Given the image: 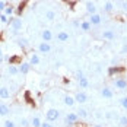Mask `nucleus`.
Here are the masks:
<instances>
[{"label":"nucleus","instance_id":"2eb2a0df","mask_svg":"<svg viewBox=\"0 0 127 127\" xmlns=\"http://www.w3.org/2000/svg\"><path fill=\"white\" fill-rule=\"evenodd\" d=\"M77 82H79V86L83 88V89H86L89 86V80H88V77L86 76H82L80 79H77Z\"/></svg>","mask_w":127,"mask_h":127},{"label":"nucleus","instance_id":"4c0bfd02","mask_svg":"<svg viewBox=\"0 0 127 127\" xmlns=\"http://www.w3.org/2000/svg\"><path fill=\"white\" fill-rule=\"evenodd\" d=\"M86 1H89V0H86Z\"/></svg>","mask_w":127,"mask_h":127},{"label":"nucleus","instance_id":"f3484780","mask_svg":"<svg viewBox=\"0 0 127 127\" xmlns=\"http://www.w3.org/2000/svg\"><path fill=\"white\" fill-rule=\"evenodd\" d=\"M80 29H82V31H85V32H88V31H91V22H89V21H82V22H80Z\"/></svg>","mask_w":127,"mask_h":127},{"label":"nucleus","instance_id":"9b49d317","mask_svg":"<svg viewBox=\"0 0 127 127\" xmlns=\"http://www.w3.org/2000/svg\"><path fill=\"white\" fill-rule=\"evenodd\" d=\"M41 37H42V41L50 42L51 39H53V34H51L50 29H44V31H42V34H41Z\"/></svg>","mask_w":127,"mask_h":127},{"label":"nucleus","instance_id":"f704fd0d","mask_svg":"<svg viewBox=\"0 0 127 127\" xmlns=\"http://www.w3.org/2000/svg\"><path fill=\"white\" fill-rule=\"evenodd\" d=\"M24 6H25V3H21V4H19V12L24 10Z\"/></svg>","mask_w":127,"mask_h":127},{"label":"nucleus","instance_id":"6ab92c4d","mask_svg":"<svg viewBox=\"0 0 127 127\" xmlns=\"http://www.w3.org/2000/svg\"><path fill=\"white\" fill-rule=\"evenodd\" d=\"M41 124H42V121L39 120L38 117H34V118L31 120V126L32 127H41Z\"/></svg>","mask_w":127,"mask_h":127},{"label":"nucleus","instance_id":"cd10ccee","mask_svg":"<svg viewBox=\"0 0 127 127\" xmlns=\"http://www.w3.org/2000/svg\"><path fill=\"white\" fill-rule=\"evenodd\" d=\"M0 22H1V24H7V22H9V16L4 15V13H0Z\"/></svg>","mask_w":127,"mask_h":127},{"label":"nucleus","instance_id":"4be33fe9","mask_svg":"<svg viewBox=\"0 0 127 127\" xmlns=\"http://www.w3.org/2000/svg\"><path fill=\"white\" fill-rule=\"evenodd\" d=\"M18 45H19L22 50H25L26 47H28V42H26L25 38H19V39H18Z\"/></svg>","mask_w":127,"mask_h":127},{"label":"nucleus","instance_id":"72a5a7b5","mask_svg":"<svg viewBox=\"0 0 127 127\" xmlns=\"http://www.w3.org/2000/svg\"><path fill=\"white\" fill-rule=\"evenodd\" d=\"M121 53H123V54H126V53H127V45H123V48H121Z\"/></svg>","mask_w":127,"mask_h":127},{"label":"nucleus","instance_id":"1a4fd4ad","mask_svg":"<svg viewBox=\"0 0 127 127\" xmlns=\"http://www.w3.org/2000/svg\"><path fill=\"white\" fill-rule=\"evenodd\" d=\"M102 38L108 39V41H113V39L115 38V32L114 31H111V29H105V31L102 32Z\"/></svg>","mask_w":127,"mask_h":127},{"label":"nucleus","instance_id":"423d86ee","mask_svg":"<svg viewBox=\"0 0 127 127\" xmlns=\"http://www.w3.org/2000/svg\"><path fill=\"white\" fill-rule=\"evenodd\" d=\"M77 120H79L77 113H69V114L66 115V123H67V124H75Z\"/></svg>","mask_w":127,"mask_h":127},{"label":"nucleus","instance_id":"4468645a","mask_svg":"<svg viewBox=\"0 0 127 127\" xmlns=\"http://www.w3.org/2000/svg\"><path fill=\"white\" fill-rule=\"evenodd\" d=\"M75 96H72V95H64V104L67 105V107H73L75 105Z\"/></svg>","mask_w":127,"mask_h":127},{"label":"nucleus","instance_id":"7ed1b4c3","mask_svg":"<svg viewBox=\"0 0 127 127\" xmlns=\"http://www.w3.org/2000/svg\"><path fill=\"white\" fill-rule=\"evenodd\" d=\"M22 29V21L19 19V18H15L12 21V31L16 34V32H19Z\"/></svg>","mask_w":127,"mask_h":127},{"label":"nucleus","instance_id":"a878e982","mask_svg":"<svg viewBox=\"0 0 127 127\" xmlns=\"http://www.w3.org/2000/svg\"><path fill=\"white\" fill-rule=\"evenodd\" d=\"M15 12V7H13V6H6V9H4V15H7V16H10V15H12V13Z\"/></svg>","mask_w":127,"mask_h":127},{"label":"nucleus","instance_id":"f03ea898","mask_svg":"<svg viewBox=\"0 0 127 127\" xmlns=\"http://www.w3.org/2000/svg\"><path fill=\"white\" fill-rule=\"evenodd\" d=\"M114 86L120 91H124L127 89V79H123V77H118L114 80Z\"/></svg>","mask_w":127,"mask_h":127},{"label":"nucleus","instance_id":"0eeeda50","mask_svg":"<svg viewBox=\"0 0 127 127\" xmlns=\"http://www.w3.org/2000/svg\"><path fill=\"white\" fill-rule=\"evenodd\" d=\"M38 51H39V53H42V54H47V53H50V51H51V45L48 44V42L42 41V42L38 45Z\"/></svg>","mask_w":127,"mask_h":127},{"label":"nucleus","instance_id":"c756f323","mask_svg":"<svg viewBox=\"0 0 127 127\" xmlns=\"http://www.w3.org/2000/svg\"><path fill=\"white\" fill-rule=\"evenodd\" d=\"M120 104H121V107H123L124 110H127V96H123V98L120 99Z\"/></svg>","mask_w":127,"mask_h":127},{"label":"nucleus","instance_id":"e433bc0d","mask_svg":"<svg viewBox=\"0 0 127 127\" xmlns=\"http://www.w3.org/2000/svg\"><path fill=\"white\" fill-rule=\"evenodd\" d=\"M0 56H1V48H0Z\"/></svg>","mask_w":127,"mask_h":127},{"label":"nucleus","instance_id":"2f4dec72","mask_svg":"<svg viewBox=\"0 0 127 127\" xmlns=\"http://www.w3.org/2000/svg\"><path fill=\"white\" fill-rule=\"evenodd\" d=\"M4 9H6V3L0 0V12H4Z\"/></svg>","mask_w":127,"mask_h":127},{"label":"nucleus","instance_id":"c9c22d12","mask_svg":"<svg viewBox=\"0 0 127 127\" xmlns=\"http://www.w3.org/2000/svg\"><path fill=\"white\" fill-rule=\"evenodd\" d=\"M124 9H126V10H127V3H126V4H124Z\"/></svg>","mask_w":127,"mask_h":127},{"label":"nucleus","instance_id":"aec40b11","mask_svg":"<svg viewBox=\"0 0 127 127\" xmlns=\"http://www.w3.org/2000/svg\"><path fill=\"white\" fill-rule=\"evenodd\" d=\"M45 18H47L48 21H54V19H56V12H54V10H47V12H45Z\"/></svg>","mask_w":127,"mask_h":127},{"label":"nucleus","instance_id":"58836bf2","mask_svg":"<svg viewBox=\"0 0 127 127\" xmlns=\"http://www.w3.org/2000/svg\"><path fill=\"white\" fill-rule=\"evenodd\" d=\"M70 1H72V0H70Z\"/></svg>","mask_w":127,"mask_h":127},{"label":"nucleus","instance_id":"b1692460","mask_svg":"<svg viewBox=\"0 0 127 127\" xmlns=\"http://www.w3.org/2000/svg\"><path fill=\"white\" fill-rule=\"evenodd\" d=\"M29 63L34 64V66H35V64H39V57L37 56V54H32V56H31V60H29Z\"/></svg>","mask_w":127,"mask_h":127},{"label":"nucleus","instance_id":"393cba45","mask_svg":"<svg viewBox=\"0 0 127 127\" xmlns=\"http://www.w3.org/2000/svg\"><path fill=\"white\" fill-rule=\"evenodd\" d=\"M77 115L82 117V118H86V117H88V113H86L85 108H79V110H77Z\"/></svg>","mask_w":127,"mask_h":127},{"label":"nucleus","instance_id":"6e6552de","mask_svg":"<svg viewBox=\"0 0 127 127\" xmlns=\"http://www.w3.org/2000/svg\"><path fill=\"white\" fill-rule=\"evenodd\" d=\"M75 101L79 102V104H85V102L88 101V95L85 92H77L76 95H75Z\"/></svg>","mask_w":127,"mask_h":127},{"label":"nucleus","instance_id":"39448f33","mask_svg":"<svg viewBox=\"0 0 127 127\" xmlns=\"http://www.w3.org/2000/svg\"><path fill=\"white\" fill-rule=\"evenodd\" d=\"M89 22H91V25H99L102 22V18L101 15H98V13H94V15H91L88 19Z\"/></svg>","mask_w":127,"mask_h":127},{"label":"nucleus","instance_id":"473e14b6","mask_svg":"<svg viewBox=\"0 0 127 127\" xmlns=\"http://www.w3.org/2000/svg\"><path fill=\"white\" fill-rule=\"evenodd\" d=\"M41 127H53V124H51V123H42Z\"/></svg>","mask_w":127,"mask_h":127},{"label":"nucleus","instance_id":"c85d7f7f","mask_svg":"<svg viewBox=\"0 0 127 127\" xmlns=\"http://www.w3.org/2000/svg\"><path fill=\"white\" fill-rule=\"evenodd\" d=\"M4 127H16V124H15L13 120H6L4 121Z\"/></svg>","mask_w":127,"mask_h":127},{"label":"nucleus","instance_id":"412c9836","mask_svg":"<svg viewBox=\"0 0 127 127\" xmlns=\"http://www.w3.org/2000/svg\"><path fill=\"white\" fill-rule=\"evenodd\" d=\"M7 72L13 76V75H16V73H19V69H18L15 64H10V66H9V69H7Z\"/></svg>","mask_w":127,"mask_h":127},{"label":"nucleus","instance_id":"f8f14e48","mask_svg":"<svg viewBox=\"0 0 127 127\" xmlns=\"http://www.w3.org/2000/svg\"><path fill=\"white\" fill-rule=\"evenodd\" d=\"M29 70H31V63H22L19 66V73H22V75L29 73Z\"/></svg>","mask_w":127,"mask_h":127},{"label":"nucleus","instance_id":"ddd939ff","mask_svg":"<svg viewBox=\"0 0 127 127\" xmlns=\"http://www.w3.org/2000/svg\"><path fill=\"white\" fill-rule=\"evenodd\" d=\"M57 41H60V42H66V41H69V34L64 32V31H60V32L57 34Z\"/></svg>","mask_w":127,"mask_h":127},{"label":"nucleus","instance_id":"a211bd4d","mask_svg":"<svg viewBox=\"0 0 127 127\" xmlns=\"http://www.w3.org/2000/svg\"><path fill=\"white\" fill-rule=\"evenodd\" d=\"M9 107L7 105H4V104H0V115H7L9 114Z\"/></svg>","mask_w":127,"mask_h":127},{"label":"nucleus","instance_id":"dca6fc26","mask_svg":"<svg viewBox=\"0 0 127 127\" xmlns=\"http://www.w3.org/2000/svg\"><path fill=\"white\" fill-rule=\"evenodd\" d=\"M0 98H3V99H7V98H10V92H9V89L7 88H0Z\"/></svg>","mask_w":127,"mask_h":127},{"label":"nucleus","instance_id":"f257e3e1","mask_svg":"<svg viewBox=\"0 0 127 127\" xmlns=\"http://www.w3.org/2000/svg\"><path fill=\"white\" fill-rule=\"evenodd\" d=\"M47 121H56L59 117H60V113H59V110H56V108H50L48 111H47Z\"/></svg>","mask_w":127,"mask_h":127},{"label":"nucleus","instance_id":"20e7f679","mask_svg":"<svg viewBox=\"0 0 127 127\" xmlns=\"http://www.w3.org/2000/svg\"><path fill=\"white\" fill-rule=\"evenodd\" d=\"M101 95L105 98V99H111L113 96H114V92H113V89L108 88V86H104L101 91Z\"/></svg>","mask_w":127,"mask_h":127},{"label":"nucleus","instance_id":"5701e85b","mask_svg":"<svg viewBox=\"0 0 127 127\" xmlns=\"http://www.w3.org/2000/svg\"><path fill=\"white\" fill-rule=\"evenodd\" d=\"M113 9H114V4H113L111 1H107V3L104 4V10H105V12H113Z\"/></svg>","mask_w":127,"mask_h":127},{"label":"nucleus","instance_id":"9d476101","mask_svg":"<svg viewBox=\"0 0 127 127\" xmlns=\"http://www.w3.org/2000/svg\"><path fill=\"white\" fill-rule=\"evenodd\" d=\"M86 12H88L89 15H94V13H96V4H95L92 0L86 1Z\"/></svg>","mask_w":127,"mask_h":127},{"label":"nucleus","instance_id":"bb28decb","mask_svg":"<svg viewBox=\"0 0 127 127\" xmlns=\"http://www.w3.org/2000/svg\"><path fill=\"white\" fill-rule=\"evenodd\" d=\"M118 121H120V126H123V127H127V115H121Z\"/></svg>","mask_w":127,"mask_h":127},{"label":"nucleus","instance_id":"7c9ffc66","mask_svg":"<svg viewBox=\"0 0 127 127\" xmlns=\"http://www.w3.org/2000/svg\"><path fill=\"white\" fill-rule=\"evenodd\" d=\"M28 126H29L28 120H26V118H22V120H21V127H28Z\"/></svg>","mask_w":127,"mask_h":127}]
</instances>
